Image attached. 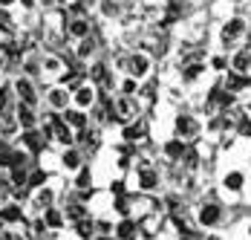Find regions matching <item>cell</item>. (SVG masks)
<instances>
[{"label": "cell", "mask_w": 251, "mask_h": 240, "mask_svg": "<svg viewBox=\"0 0 251 240\" xmlns=\"http://www.w3.org/2000/svg\"><path fill=\"white\" fill-rule=\"evenodd\" d=\"M96 101H99V90L93 87V84H81V87H75L73 90V107L75 110H93L96 107Z\"/></svg>", "instance_id": "5b68a950"}, {"label": "cell", "mask_w": 251, "mask_h": 240, "mask_svg": "<svg viewBox=\"0 0 251 240\" xmlns=\"http://www.w3.org/2000/svg\"><path fill=\"white\" fill-rule=\"evenodd\" d=\"M243 32H246V24H243L240 18H234V21H228L226 29H223V41H226V44H231V41H237Z\"/></svg>", "instance_id": "2e32d148"}, {"label": "cell", "mask_w": 251, "mask_h": 240, "mask_svg": "<svg viewBox=\"0 0 251 240\" xmlns=\"http://www.w3.org/2000/svg\"><path fill=\"white\" fill-rule=\"evenodd\" d=\"M182 153H185V142L182 139H171L165 145V156L168 159H182Z\"/></svg>", "instance_id": "484cf974"}, {"label": "cell", "mask_w": 251, "mask_h": 240, "mask_svg": "<svg viewBox=\"0 0 251 240\" xmlns=\"http://www.w3.org/2000/svg\"><path fill=\"white\" fill-rule=\"evenodd\" d=\"M64 220H67V214H64L61 209H55V206L44 211V223H47V229H61V226H64Z\"/></svg>", "instance_id": "ffe728a7"}, {"label": "cell", "mask_w": 251, "mask_h": 240, "mask_svg": "<svg viewBox=\"0 0 251 240\" xmlns=\"http://www.w3.org/2000/svg\"><path fill=\"white\" fill-rule=\"evenodd\" d=\"M12 93L18 98V104H26V107H35L38 104V93H35V84L29 75H18L12 81Z\"/></svg>", "instance_id": "7a4b0ae2"}, {"label": "cell", "mask_w": 251, "mask_h": 240, "mask_svg": "<svg viewBox=\"0 0 251 240\" xmlns=\"http://www.w3.org/2000/svg\"><path fill=\"white\" fill-rule=\"evenodd\" d=\"M67 72H70V67L61 55H52V52L41 55V75L44 78H64Z\"/></svg>", "instance_id": "3957f363"}, {"label": "cell", "mask_w": 251, "mask_h": 240, "mask_svg": "<svg viewBox=\"0 0 251 240\" xmlns=\"http://www.w3.org/2000/svg\"><path fill=\"white\" fill-rule=\"evenodd\" d=\"M200 72H202L200 64H191V67H185V75H182V78H185V81H194V78H197Z\"/></svg>", "instance_id": "e575fe53"}, {"label": "cell", "mask_w": 251, "mask_h": 240, "mask_svg": "<svg viewBox=\"0 0 251 240\" xmlns=\"http://www.w3.org/2000/svg\"><path fill=\"white\" fill-rule=\"evenodd\" d=\"M226 185L231 188V191H240V185H243V174H228Z\"/></svg>", "instance_id": "d6a6232c"}, {"label": "cell", "mask_w": 251, "mask_h": 240, "mask_svg": "<svg viewBox=\"0 0 251 240\" xmlns=\"http://www.w3.org/2000/svg\"><path fill=\"white\" fill-rule=\"evenodd\" d=\"M179 240H200V238H197L194 232H182V238H179Z\"/></svg>", "instance_id": "ab89813d"}, {"label": "cell", "mask_w": 251, "mask_h": 240, "mask_svg": "<svg viewBox=\"0 0 251 240\" xmlns=\"http://www.w3.org/2000/svg\"><path fill=\"white\" fill-rule=\"evenodd\" d=\"M75 188H78V191H90V188H93V171H90V165H84V168L78 171Z\"/></svg>", "instance_id": "603a6c76"}, {"label": "cell", "mask_w": 251, "mask_h": 240, "mask_svg": "<svg viewBox=\"0 0 251 240\" xmlns=\"http://www.w3.org/2000/svg\"><path fill=\"white\" fill-rule=\"evenodd\" d=\"M15 3H18V0H0V9H6V12H9V9H12Z\"/></svg>", "instance_id": "74e56055"}, {"label": "cell", "mask_w": 251, "mask_h": 240, "mask_svg": "<svg viewBox=\"0 0 251 240\" xmlns=\"http://www.w3.org/2000/svg\"><path fill=\"white\" fill-rule=\"evenodd\" d=\"M96 38L90 35V38H84V41H78V47H75V58H81V61H87L93 52H96Z\"/></svg>", "instance_id": "7402d4cb"}, {"label": "cell", "mask_w": 251, "mask_h": 240, "mask_svg": "<svg viewBox=\"0 0 251 240\" xmlns=\"http://www.w3.org/2000/svg\"><path fill=\"white\" fill-rule=\"evenodd\" d=\"M139 188L142 191H156L159 188V174L153 168H148V165H142L139 168Z\"/></svg>", "instance_id": "30bf717a"}, {"label": "cell", "mask_w": 251, "mask_h": 240, "mask_svg": "<svg viewBox=\"0 0 251 240\" xmlns=\"http://www.w3.org/2000/svg\"><path fill=\"white\" fill-rule=\"evenodd\" d=\"M3 235H6V223L0 220V238H3Z\"/></svg>", "instance_id": "b9f144b4"}, {"label": "cell", "mask_w": 251, "mask_h": 240, "mask_svg": "<svg viewBox=\"0 0 251 240\" xmlns=\"http://www.w3.org/2000/svg\"><path fill=\"white\" fill-rule=\"evenodd\" d=\"M0 220H3L6 226H15V223L24 220V209H21L18 203H6V206L0 209Z\"/></svg>", "instance_id": "4fadbf2b"}, {"label": "cell", "mask_w": 251, "mask_h": 240, "mask_svg": "<svg viewBox=\"0 0 251 240\" xmlns=\"http://www.w3.org/2000/svg\"><path fill=\"white\" fill-rule=\"evenodd\" d=\"M197 127H200V124L191 119V116H179V119H176V133H179V139H191V136L197 133Z\"/></svg>", "instance_id": "5bb4252c"}, {"label": "cell", "mask_w": 251, "mask_h": 240, "mask_svg": "<svg viewBox=\"0 0 251 240\" xmlns=\"http://www.w3.org/2000/svg\"><path fill=\"white\" fill-rule=\"evenodd\" d=\"M35 3H38V6H55L58 0H35Z\"/></svg>", "instance_id": "60d3db41"}, {"label": "cell", "mask_w": 251, "mask_h": 240, "mask_svg": "<svg viewBox=\"0 0 251 240\" xmlns=\"http://www.w3.org/2000/svg\"><path fill=\"white\" fill-rule=\"evenodd\" d=\"M15 165V148L0 136V171H12Z\"/></svg>", "instance_id": "9a60e30c"}, {"label": "cell", "mask_w": 251, "mask_h": 240, "mask_svg": "<svg viewBox=\"0 0 251 240\" xmlns=\"http://www.w3.org/2000/svg\"><path fill=\"white\" fill-rule=\"evenodd\" d=\"M249 64H251L249 52H240V55L234 58V70H237V72H246V70H249Z\"/></svg>", "instance_id": "4dcf8cb0"}, {"label": "cell", "mask_w": 251, "mask_h": 240, "mask_svg": "<svg viewBox=\"0 0 251 240\" xmlns=\"http://www.w3.org/2000/svg\"><path fill=\"white\" fill-rule=\"evenodd\" d=\"M116 238L119 240H136V220L125 217V220L116 226Z\"/></svg>", "instance_id": "d6986e66"}, {"label": "cell", "mask_w": 251, "mask_h": 240, "mask_svg": "<svg viewBox=\"0 0 251 240\" xmlns=\"http://www.w3.org/2000/svg\"><path fill=\"white\" fill-rule=\"evenodd\" d=\"M142 133H145V124L142 121H130V124H125V130H122V136H125L127 142H136Z\"/></svg>", "instance_id": "d4e9b609"}, {"label": "cell", "mask_w": 251, "mask_h": 240, "mask_svg": "<svg viewBox=\"0 0 251 240\" xmlns=\"http://www.w3.org/2000/svg\"><path fill=\"white\" fill-rule=\"evenodd\" d=\"M61 116H64V121L70 124V130H73V133H81V130H87V127H90V121H87V113H84V110L70 107V110H67V113H61Z\"/></svg>", "instance_id": "9c48e42d"}, {"label": "cell", "mask_w": 251, "mask_h": 240, "mask_svg": "<svg viewBox=\"0 0 251 240\" xmlns=\"http://www.w3.org/2000/svg\"><path fill=\"white\" fill-rule=\"evenodd\" d=\"M44 98H47V107H50L52 113H67V110H70V104H73V93H70L64 84L50 87V90L44 93Z\"/></svg>", "instance_id": "6da1fadb"}, {"label": "cell", "mask_w": 251, "mask_h": 240, "mask_svg": "<svg viewBox=\"0 0 251 240\" xmlns=\"http://www.w3.org/2000/svg\"><path fill=\"white\" fill-rule=\"evenodd\" d=\"M125 70L133 81H142V78L151 72V55H148V52H133V55L127 58Z\"/></svg>", "instance_id": "277c9868"}, {"label": "cell", "mask_w": 251, "mask_h": 240, "mask_svg": "<svg viewBox=\"0 0 251 240\" xmlns=\"http://www.w3.org/2000/svg\"><path fill=\"white\" fill-rule=\"evenodd\" d=\"M75 232H78V238L81 240H90L93 235H96V223L87 217V220H81V223H75Z\"/></svg>", "instance_id": "4316f807"}, {"label": "cell", "mask_w": 251, "mask_h": 240, "mask_svg": "<svg viewBox=\"0 0 251 240\" xmlns=\"http://www.w3.org/2000/svg\"><path fill=\"white\" fill-rule=\"evenodd\" d=\"M67 217H70V220H75V223H81V220H87V206H84V203H75V206H70V209H67Z\"/></svg>", "instance_id": "f1b7e54d"}, {"label": "cell", "mask_w": 251, "mask_h": 240, "mask_svg": "<svg viewBox=\"0 0 251 240\" xmlns=\"http://www.w3.org/2000/svg\"><path fill=\"white\" fill-rule=\"evenodd\" d=\"M87 72H90V84H93L96 90H110V87H113V72H110V67H107V64L96 61V64H93Z\"/></svg>", "instance_id": "52a82bcc"}, {"label": "cell", "mask_w": 251, "mask_h": 240, "mask_svg": "<svg viewBox=\"0 0 251 240\" xmlns=\"http://www.w3.org/2000/svg\"><path fill=\"white\" fill-rule=\"evenodd\" d=\"M0 32H6V35H12V32H15V24H12V15H9L6 9H0Z\"/></svg>", "instance_id": "f546056e"}, {"label": "cell", "mask_w": 251, "mask_h": 240, "mask_svg": "<svg viewBox=\"0 0 251 240\" xmlns=\"http://www.w3.org/2000/svg\"><path fill=\"white\" fill-rule=\"evenodd\" d=\"M116 211H119V214H130V206H127V200L125 197H119V200H116Z\"/></svg>", "instance_id": "d590c367"}, {"label": "cell", "mask_w": 251, "mask_h": 240, "mask_svg": "<svg viewBox=\"0 0 251 240\" xmlns=\"http://www.w3.org/2000/svg\"><path fill=\"white\" fill-rule=\"evenodd\" d=\"M96 6H99V12H101L104 21H113V18H119V12H122L119 0H99Z\"/></svg>", "instance_id": "e0dca14e"}, {"label": "cell", "mask_w": 251, "mask_h": 240, "mask_svg": "<svg viewBox=\"0 0 251 240\" xmlns=\"http://www.w3.org/2000/svg\"><path fill=\"white\" fill-rule=\"evenodd\" d=\"M0 133H3V119H0Z\"/></svg>", "instance_id": "ee69618b"}, {"label": "cell", "mask_w": 251, "mask_h": 240, "mask_svg": "<svg viewBox=\"0 0 251 240\" xmlns=\"http://www.w3.org/2000/svg\"><path fill=\"white\" fill-rule=\"evenodd\" d=\"M44 185H47V171L35 168L29 174V180H26V188H35V191H38V188H44Z\"/></svg>", "instance_id": "cb8c5ba5"}, {"label": "cell", "mask_w": 251, "mask_h": 240, "mask_svg": "<svg viewBox=\"0 0 251 240\" xmlns=\"http://www.w3.org/2000/svg\"><path fill=\"white\" fill-rule=\"evenodd\" d=\"M61 165L64 171H81L84 168V156H81V150L78 148H70V150H64V156H61Z\"/></svg>", "instance_id": "7c38bea8"}, {"label": "cell", "mask_w": 251, "mask_h": 240, "mask_svg": "<svg viewBox=\"0 0 251 240\" xmlns=\"http://www.w3.org/2000/svg\"><path fill=\"white\" fill-rule=\"evenodd\" d=\"M249 84V78H240V75H231L228 78V93H234V90H243Z\"/></svg>", "instance_id": "1f68e13d"}, {"label": "cell", "mask_w": 251, "mask_h": 240, "mask_svg": "<svg viewBox=\"0 0 251 240\" xmlns=\"http://www.w3.org/2000/svg\"><path fill=\"white\" fill-rule=\"evenodd\" d=\"M240 133H243V136H249V133H251V121H249V119L240 121Z\"/></svg>", "instance_id": "8d00e7d4"}, {"label": "cell", "mask_w": 251, "mask_h": 240, "mask_svg": "<svg viewBox=\"0 0 251 240\" xmlns=\"http://www.w3.org/2000/svg\"><path fill=\"white\" fill-rule=\"evenodd\" d=\"M200 220L205 223V226H211V223H217V220H220V209H217V206H202V211H200Z\"/></svg>", "instance_id": "83f0119b"}, {"label": "cell", "mask_w": 251, "mask_h": 240, "mask_svg": "<svg viewBox=\"0 0 251 240\" xmlns=\"http://www.w3.org/2000/svg\"><path fill=\"white\" fill-rule=\"evenodd\" d=\"M75 142H81L84 148H90V150H96V148H99V130H96V127L81 130V133L75 136Z\"/></svg>", "instance_id": "44dd1931"}, {"label": "cell", "mask_w": 251, "mask_h": 240, "mask_svg": "<svg viewBox=\"0 0 251 240\" xmlns=\"http://www.w3.org/2000/svg\"><path fill=\"white\" fill-rule=\"evenodd\" d=\"M136 84H139V81L125 78V81H122V96H130V98H133V93H136Z\"/></svg>", "instance_id": "836d02e7"}, {"label": "cell", "mask_w": 251, "mask_h": 240, "mask_svg": "<svg viewBox=\"0 0 251 240\" xmlns=\"http://www.w3.org/2000/svg\"><path fill=\"white\" fill-rule=\"evenodd\" d=\"M18 3H21V6H24V9H35V6H38V3H35V0H18Z\"/></svg>", "instance_id": "f35d334b"}, {"label": "cell", "mask_w": 251, "mask_h": 240, "mask_svg": "<svg viewBox=\"0 0 251 240\" xmlns=\"http://www.w3.org/2000/svg\"><path fill=\"white\" fill-rule=\"evenodd\" d=\"M99 240H113V238H110V235H101V238Z\"/></svg>", "instance_id": "7bdbcfd3"}, {"label": "cell", "mask_w": 251, "mask_h": 240, "mask_svg": "<svg viewBox=\"0 0 251 240\" xmlns=\"http://www.w3.org/2000/svg\"><path fill=\"white\" fill-rule=\"evenodd\" d=\"M64 35L70 38V41H84V38H90L93 35V24H90V18L84 15V18H67V24H64Z\"/></svg>", "instance_id": "8992f818"}, {"label": "cell", "mask_w": 251, "mask_h": 240, "mask_svg": "<svg viewBox=\"0 0 251 240\" xmlns=\"http://www.w3.org/2000/svg\"><path fill=\"white\" fill-rule=\"evenodd\" d=\"M44 133L41 130H24L21 133V145H24V150H44Z\"/></svg>", "instance_id": "8fae6325"}, {"label": "cell", "mask_w": 251, "mask_h": 240, "mask_svg": "<svg viewBox=\"0 0 251 240\" xmlns=\"http://www.w3.org/2000/svg\"><path fill=\"white\" fill-rule=\"evenodd\" d=\"M35 203H38V209H52V203H55V188H50V185H44V188H38L35 191Z\"/></svg>", "instance_id": "ac0fdd59"}, {"label": "cell", "mask_w": 251, "mask_h": 240, "mask_svg": "<svg viewBox=\"0 0 251 240\" xmlns=\"http://www.w3.org/2000/svg\"><path fill=\"white\" fill-rule=\"evenodd\" d=\"M15 119H18L21 133H24V130H38V124H41L35 107H26V104H18V107H15Z\"/></svg>", "instance_id": "ba28073f"}]
</instances>
